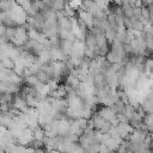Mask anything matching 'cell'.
<instances>
[{
    "label": "cell",
    "mask_w": 153,
    "mask_h": 153,
    "mask_svg": "<svg viewBox=\"0 0 153 153\" xmlns=\"http://www.w3.org/2000/svg\"><path fill=\"white\" fill-rule=\"evenodd\" d=\"M66 2L61 1V0H57V1H50V8L55 12H59V11H63L65 7H66Z\"/></svg>",
    "instance_id": "obj_7"
},
{
    "label": "cell",
    "mask_w": 153,
    "mask_h": 153,
    "mask_svg": "<svg viewBox=\"0 0 153 153\" xmlns=\"http://www.w3.org/2000/svg\"><path fill=\"white\" fill-rule=\"evenodd\" d=\"M12 106H13L18 112H20V114H23V112L29 108V106H27V104L25 103V100H24L19 94H17L16 97H13Z\"/></svg>",
    "instance_id": "obj_6"
},
{
    "label": "cell",
    "mask_w": 153,
    "mask_h": 153,
    "mask_svg": "<svg viewBox=\"0 0 153 153\" xmlns=\"http://www.w3.org/2000/svg\"><path fill=\"white\" fill-rule=\"evenodd\" d=\"M116 118H117L118 123H129L128 118H127L123 114H116Z\"/></svg>",
    "instance_id": "obj_12"
},
{
    "label": "cell",
    "mask_w": 153,
    "mask_h": 153,
    "mask_svg": "<svg viewBox=\"0 0 153 153\" xmlns=\"http://www.w3.org/2000/svg\"><path fill=\"white\" fill-rule=\"evenodd\" d=\"M45 151L43 149V148H37V149H35V153H44Z\"/></svg>",
    "instance_id": "obj_15"
},
{
    "label": "cell",
    "mask_w": 153,
    "mask_h": 153,
    "mask_svg": "<svg viewBox=\"0 0 153 153\" xmlns=\"http://www.w3.org/2000/svg\"><path fill=\"white\" fill-rule=\"evenodd\" d=\"M25 153H35V149H33V148H31V147H26Z\"/></svg>",
    "instance_id": "obj_14"
},
{
    "label": "cell",
    "mask_w": 153,
    "mask_h": 153,
    "mask_svg": "<svg viewBox=\"0 0 153 153\" xmlns=\"http://www.w3.org/2000/svg\"><path fill=\"white\" fill-rule=\"evenodd\" d=\"M98 153H111V152L108 149V147L104 143H100L99 145V152Z\"/></svg>",
    "instance_id": "obj_13"
},
{
    "label": "cell",
    "mask_w": 153,
    "mask_h": 153,
    "mask_svg": "<svg viewBox=\"0 0 153 153\" xmlns=\"http://www.w3.org/2000/svg\"><path fill=\"white\" fill-rule=\"evenodd\" d=\"M135 111H136V109H134V108H133L130 104H126V105H124V109H123V112H122V114H123V115H124V116L128 118V121H129V120H130V118L134 116Z\"/></svg>",
    "instance_id": "obj_9"
},
{
    "label": "cell",
    "mask_w": 153,
    "mask_h": 153,
    "mask_svg": "<svg viewBox=\"0 0 153 153\" xmlns=\"http://www.w3.org/2000/svg\"><path fill=\"white\" fill-rule=\"evenodd\" d=\"M79 23H81L82 25L87 26V27H92V24H93V16L87 12V11H82V10H79Z\"/></svg>",
    "instance_id": "obj_4"
},
{
    "label": "cell",
    "mask_w": 153,
    "mask_h": 153,
    "mask_svg": "<svg viewBox=\"0 0 153 153\" xmlns=\"http://www.w3.org/2000/svg\"><path fill=\"white\" fill-rule=\"evenodd\" d=\"M10 14H11V17H12V19H13V22H14L16 25L20 26V25H25L26 24L27 14H26V12L20 6L17 5V2L14 5V7L10 11Z\"/></svg>",
    "instance_id": "obj_2"
},
{
    "label": "cell",
    "mask_w": 153,
    "mask_h": 153,
    "mask_svg": "<svg viewBox=\"0 0 153 153\" xmlns=\"http://www.w3.org/2000/svg\"><path fill=\"white\" fill-rule=\"evenodd\" d=\"M98 115H99L102 118H104L106 122H111L112 120L116 118L115 111H114L111 108H109V106H103L102 109H99V110H98Z\"/></svg>",
    "instance_id": "obj_5"
},
{
    "label": "cell",
    "mask_w": 153,
    "mask_h": 153,
    "mask_svg": "<svg viewBox=\"0 0 153 153\" xmlns=\"http://www.w3.org/2000/svg\"><path fill=\"white\" fill-rule=\"evenodd\" d=\"M32 136H33V140H42V141H43V139H44V136H45L43 128H42L41 126L36 127V128L32 130Z\"/></svg>",
    "instance_id": "obj_8"
},
{
    "label": "cell",
    "mask_w": 153,
    "mask_h": 153,
    "mask_svg": "<svg viewBox=\"0 0 153 153\" xmlns=\"http://www.w3.org/2000/svg\"><path fill=\"white\" fill-rule=\"evenodd\" d=\"M33 140V136H32V130L30 128H25L22 130L20 135L16 139V142L17 145H20V146H26V145H30L31 141Z\"/></svg>",
    "instance_id": "obj_3"
},
{
    "label": "cell",
    "mask_w": 153,
    "mask_h": 153,
    "mask_svg": "<svg viewBox=\"0 0 153 153\" xmlns=\"http://www.w3.org/2000/svg\"><path fill=\"white\" fill-rule=\"evenodd\" d=\"M75 122L78 123V126L80 127V129L81 130H85L87 127H88V120H85V118H78V120H75Z\"/></svg>",
    "instance_id": "obj_11"
},
{
    "label": "cell",
    "mask_w": 153,
    "mask_h": 153,
    "mask_svg": "<svg viewBox=\"0 0 153 153\" xmlns=\"http://www.w3.org/2000/svg\"><path fill=\"white\" fill-rule=\"evenodd\" d=\"M27 41H29V37H27V29H26V26L25 25L17 26L16 27L14 38L11 41V43L14 47H23Z\"/></svg>",
    "instance_id": "obj_1"
},
{
    "label": "cell",
    "mask_w": 153,
    "mask_h": 153,
    "mask_svg": "<svg viewBox=\"0 0 153 153\" xmlns=\"http://www.w3.org/2000/svg\"><path fill=\"white\" fill-rule=\"evenodd\" d=\"M14 35H16V27L12 26V27H6L5 30V33H4V37L6 41H12L14 38Z\"/></svg>",
    "instance_id": "obj_10"
}]
</instances>
